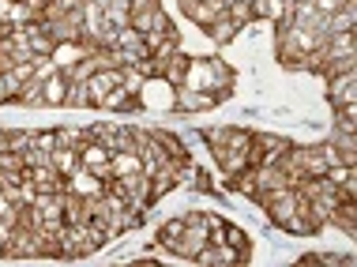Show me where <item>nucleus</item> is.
I'll use <instances>...</instances> for the list:
<instances>
[{"label": "nucleus", "mask_w": 357, "mask_h": 267, "mask_svg": "<svg viewBox=\"0 0 357 267\" xmlns=\"http://www.w3.org/2000/svg\"><path fill=\"white\" fill-rule=\"evenodd\" d=\"M26 177L34 181L38 192H68V181H64V174L53 166V162H38V166L26 169Z\"/></svg>", "instance_id": "f257e3e1"}, {"label": "nucleus", "mask_w": 357, "mask_h": 267, "mask_svg": "<svg viewBox=\"0 0 357 267\" xmlns=\"http://www.w3.org/2000/svg\"><path fill=\"white\" fill-rule=\"evenodd\" d=\"M64 181H68V192H75V196H102L105 192V181H98L86 166H75Z\"/></svg>", "instance_id": "f03ea898"}, {"label": "nucleus", "mask_w": 357, "mask_h": 267, "mask_svg": "<svg viewBox=\"0 0 357 267\" xmlns=\"http://www.w3.org/2000/svg\"><path fill=\"white\" fill-rule=\"evenodd\" d=\"M327 83H331V109L335 106H346V102H354V91H357V72H335L327 75Z\"/></svg>", "instance_id": "7ed1b4c3"}, {"label": "nucleus", "mask_w": 357, "mask_h": 267, "mask_svg": "<svg viewBox=\"0 0 357 267\" xmlns=\"http://www.w3.org/2000/svg\"><path fill=\"white\" fill-rule=\"evenodd\" d=\"M215 102H218V98H215L211 91H192V87H181V91H173V106H177V109H185V113L211 109Z\"/></svg>", "instance_id": "20e7f679"}, {"label": "nucleus", "mask_w": 357, "mask_h": 267, "mask_svg": "<svg viewBox=\"0 0 357 267\" xmlns=\"http://www.w3.org/2000/svg\"><path fill=\"white\" fill-rule=\"evenodd\" d=\"M121 83V68H98V72H91V79H86V87H91V102L98 106V102L109 94L113 87Z\"/></svg>", "instance_id": "39448f33"}, {"label": "nucleus", "mask_w": 357, "mask_h": 267, "mask_svg": "<svg viewBox=\"0 0 357 267\" xmlns=\"http://www.w3.org/2000/svg\"><path fill=\"white\" fill-rule=\"evenodd\" d=\"M64 222H68V226H83V222H91V211H86V196L64 192Z\"/></svg>", "instance_id": "423d86ee"}, {"label": "nucleus", "mask_w": 357, "mask_h": 267, "mask_svg": "<svg viewBox=\"0 0 357 267\" xmlns=\"http://www.w3.org/2000/svg\"><path fill=\"white\" fill-rule=\"evenodd\" d=\"M188 64H192V56H185V53L177 49L166 61V68H162V79H166L169 87H181V83H185V75H188Z\"/></svg>", "instance_id": "0eeeda50"}, {"label": "nucleus", "mask_w": 357, "mask_h": 267, "mask_svg": "<svg viewBox=\"0 0 357 267\" xmlns=\"http://www.w3.org/2000/svg\"><path fill=\"white\" fill-rule=\"evenodd\" d=\"M42 98H45V106H64V98H68V79H64L61 72L50 75L45 87H42Z\"/></svg>", "instance_id": "6e6552de"}, {"label": "nucleus", "mask_w": 357, "mask_h": 267, "mask_svg": "<svg viewBox=\"0 0 357 267\" xmlns=\"http://www.w3.org/2000/svg\"><path fill=\"white\" fill-rule=\"evenodd\" d=\"M109 166H113V177H128V174H139L143 162H139L136 151H117V155L109 158Z\"/></svg>", "instance_id": "1a4fd4ad"}, {"label": "nucleus", "mask_w": 357, "mask_h": 267, "mask_svg": "<svg viewBox=\"0 0 357 267\" xmlns=\"http://www.w3.org/2000/svg\"><path fill=\"white\" fill-rule=\"evenodd\" d=\"M50 162L61 169L64 177H68L72 169L79 166V147H53V151H50Z\"/></svg>", "instance_id": "9d476101"}, {"label": "nucleus", "mask_w": 357, "mask_h": 267, "mask_svg": "<svg viewBox=\"0 0 357 267\" xmlns=\"http://www.w3.org/2000/svg\"><path fill=\"white\" fill-rule=\"evenodd\" d=\"M301 166H305V177H324V174H327V158H324V151H320V147H305Z\"/></svg>", "instance_id": "9b49d317"}, {"label": "nucleus", "mask_w": 357, "mask_h": 267, "mask_svg": "<svg viewBox=\"0 0 357 267\" xmlns=\"http://www.w3.org/2000/svg\"><path fill=\"white\" fill-rule=\"evenodd\" d=\"M42 87H45V83L38 79V75H31V79H26L23 87H19V98H15V102H23V106H45Z\"/></svg>", "instance_id": "f8f14e48"}, {"label": "nucleus", "mask_w": 357, "mask_h": 267, "mask_svg": "<svg viewBox=\"0 0 357 267\" xmlns=\"http://www.w3.org/2000/svg\"><path fill=\"white\" fill-rule=\"evenodd\" d=\"M181 230H185V215H181V218H169V222L158 230V245H162V249H169V252H173V245H177Z\"/></svg>", "instance_id": "ddd939ff"}, {"label": "nucleus", "mask_w": 357, "mask_h": 267, "mask_svg": "<svg viewBox=\"0 0 357 267\" xmlns=\"http://www.w3.org/2000/svg\"><path fill=\"white\" fill-rule=\"evenodd\" d=\"M207 31H211V38H215V42L222 45V42H229V38H234V31H241V26H237V23H234V19H229L226 12H222V15L215 19V23L207 26Z\"/></svg>", "instance_id": "4468645a"}, {"label": "nucleus", "mask_w": 357, "mask_h": 267, "mask_svg": "<svg viewBox=\"0 0 357 267\" xmlns=\"http://www.w3.org/2000/svg\"><path fill=\"white\" fill-rule=\"evenodd\" d=\"M64 106H94V102H91V87H86V79L68 83V98H64Z\"/></svg>", "instance_id": "2eb2a0df"}, {"label": "nucleus", "mask_w": 357, "mask_h": 267, "mask_svg": "<svg viewBox=\"0 0 357 267\" xmlns=\"http://www.w3.org/2000/svg\"><path fill=\"white\" fill-rule=\"evenodd\" d=\"M19 87H23V79L15 72H0V102H15Z\"/></svg>", "instance_id": "dca6fc26"}, {"label": "nucleus", "mask_w": 357, "mask_h": 267, "mask_svg": "<svg viewBox=\"0 0 357 267\" xmlns=\"http://www.w3.org/2000/svg\"><path fill=\"white\" fill-rule=\"evenodd\" d=\"M86 139H91V132L83 128H56V147H79Z\"/></svg>", "instance_id": "f3484780"}, {"label": "nucleus", "mask_w": 357, "mask_h": 267, "mask_svg": "<svg viewBox=\"0 0 357 267\" xmlns=\"http://www.w3.org/2000/svg\"><path fill=\"white\" fill-rule=\"evenodd\" d=\"M226 245L245 256V252H248V234H245V230H237V226H226Z\"/></svg>", "instance_id": "a211bd4d"}, {"label": "nucleus", "mask_w": 357, "mask_h": 267, "mask_svg": "<svg viewBox=\"0 0 357 267\" xmlns=\"http://www.w3.org/2000/svg\"><path fill=\"white\" fill-rule=\"evenodd\" d=\"M91 4H98V8H105V4H109V0H91Z\"/></svg>", "instance_id": "6ab92c4d"}]
</instances>
